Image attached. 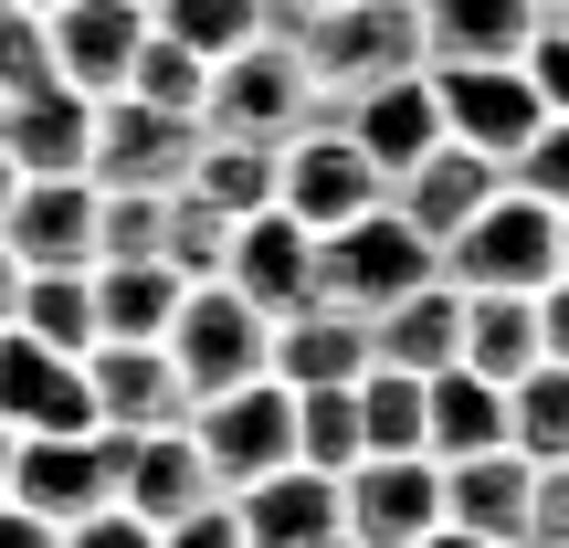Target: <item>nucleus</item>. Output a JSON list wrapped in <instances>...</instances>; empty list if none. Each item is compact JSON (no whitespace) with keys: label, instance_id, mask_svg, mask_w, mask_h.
<instances>
[{"label":"nucleus","instance_id":"obj_46","mask_svg":"<svg viewBox=\"0 0 569 548\" xmlns=\"http://www.w3.org/2000/svg\"><path fill=\"white\" fill-rule=\"evenodd\" d=\"M274 21H306V11H338V0H264Z\"/></svg>","mask_w":569,"mask_h":548},{"label":"nucleus","instance_id":"obj_7","mask_svg":"<svg viewBox=\"0 0 569 548\" xmlns=\"http://www.w3.org/2000/svg\"><path fill=\"white\" fill-rule=\"evenodd\" d=\"M201 159V117H169L138 96H96V138H84V180L96 190H180Z\"/></svg>","mask_w":569,"mask_h":548},{"label":"nucleus","instance_id":"obj_39","mask_svg":"<svg viewBox=\"0 0 569 548\" xmlns=\"http://www.w3.org/2000/svg\"><path fill=\"white\" fill-rule=\"evenodd\" d=\"M517 74H528V96L549 106V117H569V21H538L528 53H517Z\"/></svg>","mask_w":569,"mask_h":548},{"label":"nucleus","instance_id":"obj_32","mask_svg":"<svg viewBox=\"0 0 569 548\" xmlns=\"http://www.w3.org/2000/svg\"><path fill=\"white\" fill-rule=\"evenodd\" d=\"M201 74H211V63L190 53V42H169L159 21H148V32H138V53H127V84H117V96L169 106V117H201Z\"/></svg>","mask_w":569,"mask_h":548},{"label":"nucleus","instance_id":"obj_23","mask_svg":"<svg viewBox=\"0 0 569 548\" xmlns=\"http://www.w3.org/2000/svg\"><path fill=\"white\" fill-rule=\"evenodd\" d=\"M359 369H369V327L348 317V306H317V296H306L296 317H274L264 380H284V390H348Z\"/></svg>","mask_w":569,"mask_h":548},{"label":"nucleus","instance_id":"obj_8","mask_svg":"<svg viewBox=\"0 0 569 548\" xmlns=\"http://www.w3.org/2000/svg\"><path fill=\"white\" fill-rule=\"evenodd\" d=\"M190 444H201V465H211V486H253V475H274V465H296V390L284 380H243V390H222V401H190Z\"/></svg>","mask_w":569,"mask_h":548},{"label":"nucleus","instance_id":"obj_3","mask_svg":"<svg viewBox=\"0 0 569 548\" xmlns=\"http://www.w3.org/2000/svg\"><path fill=\"white\" fill-rule=\"evenodd\" d=\"M432 275H443L453 296H538V285L559 275V211L528 201V190H496L465 232L432 243Z\"/></svg>","mask_w":569,"mask_h":548},{"label":"nucleus","instance_id":"obj_43","mask_svg":"<svg viewBox=\"0 0 569 548\" xmlns=\"http://www.w3.org/2000/svg\"><path fill=\"white\" fill-rule=\"evenodd\" d=\"M528 306H538V359H559V369H569V275H549Z\"/></svg>","mask_w":569,"mask_h":548},{"label":"nucleus","instance_id":"obj_27","mask_svg":"<svg viewBox=\"0 0 569 548\" xmlns=\"http://www.w3.org/2000/svg\"><path fill=\"white\" fill-rule=\"evenodd\" d=\"M453 359L475 369V380H528L538 369V306L528 296H465V348H453Z\"/></svg>","mask_w":569,"mask_h":548},{"label":"nucleus","instance_id":"obj_4","mask_svg":"<svg viewBox=\"0 0 569 548\" xmlns=\"http://www.w3.org/2000/svg\"><path fill=\"white\" fill-rule=\"evenodd\" d=\"M159 348H169V369H180V390H190V401H222V390L264 380L274 317H253V306L232 296L222 275H211V285H180V317L159 327Z\"/></svg>","mask_w":569,"mask_h":548},{"label":"nucleus","instance_id":"obj_10","mask_svg":"<svg viewBox=\"0 0 569 548\" xmlns=\"http://www.w3.org/2000/svg\"><path fill=\"white\" fill-rule=\"evenodd\" d=\"M422 528H443V475H432V454H359V465L338 475V538L411 548Z\"/></svg>","mask_w":569,"mask_h":548},{"label":"nucleus","instance_id":"obj_54","mask_svg":"<svg viewBox=\"0 0 569 548\" xmlns=\"http://www.w3.org/2000/svg\"><path fill=\"white\" fill-rule=\"evenodd\" d=\"M138 11H148V0H138Z\"/></svg>","mask_w":569,"mask_h":548},{"label":"nucleus","instance_id":"obj_38","mask_svg":"<svg viewBox=\"0 0 569 548\" xmlns=\"http://www.w3.org/2000/svg\"><path fill=\"white\" fill-rule=\"evenodd\" d=\"M507 190H528V201L569 211V117H538V127H528V148L507 159Z\"/></svg>","mask_w":569,"mask_h":548},{"label":"nucleus","instance_id":"obj_1","mask_svg":"<svg viewBox=\"0 0 569 548\" xmlns=\"http://www.w3.org/2000/svg\"><path fill=\"white\" fill-rule=\"evenodd\" d=\"M317 117H327V96H317L306 53L274 32V21H264L253 42H232V53L201 74V138H253V148H284V138H306Z\"/></svg>","mask_w":569,"mask_h":548},{"label":"nucleus","instance_id":"obj_37","mask_svg":"<svg viewBox=\"0 0 569 548\" xmlns=\"http://www.w3.org/2000/svg\"><path fill=\"white\" fill-rule=\"evenodd\" d=\"M359 401L348 390H296V465H317V475H348L359 465Z\"/></svg>","mask_w":569,"mask_h":548},{"label":"nucleus","instance_id":"obj_19","mask_svg":"<svg viewBox=\"0 0 569 548\" xmlns=\"http://www.w3.org/2000/svg\"><path fill=\"white\" fill-rule=\"evenodd\" d=\"M327 127H338V138L390 180V169H411L432 138H443V106H432V74H390V84H369V96L327 106Z\"/></svg>","mask_w":569,"mask_h":548},{"label":"nucleus","instance_id":"obj_35","mask_svg":"<svg viewBox=\"0 0 569 548\" xmlns=\"http://www.w3.org/2000/svg\"><path fill=\"white\" fill-rule=\"evenodd\" d=\"M222 243H232V222L201 201V190H169V222H159V265L180 275V285H211L222 275Z\"/></svg>","mask_w":569,"mask_h":548},{"label":"nucleus","instance_id":"obj_44","mask_svg":"<svg viewBox=\"0 0 569 548\" xmlns=\"http://www.w3.org/2000/svg\"><path fill=\"white\" fill-rule=\"evenodd\" d=\"M0 548H63V528H42L32 507H11V496H0Z\"/></svg>","mask_w":569,"mask_h":548},{"label":"nucleus","instance_id":"obj_47","mask_svg":"<svg viewBox=\"0 0 569 548\" xmlns=\"http://www.w3.org/2000/svg\"><path fill=\"white\" fill-rule=\"evenodd\" d=\"M411 548H475V538H453V528H422V538H411Z\"/></svg>","mask_w":569,"mask_h":548},{"label":"nucleus","instance_id":"obj_28","mask_svg":"<svg viewBox=\"0 0 569 548\" xmlns=\"http://www.w3.org/2000/svg\"><path fill=\"white\" fill-rule=\"evenodd\" d=\"M84 296H96V338H159L180 317V275L169 265H84Z\"/></svg>","mask_w":569,"mask_h":548},{"label":"nucleus","instance_id":"obj_49","mask_svg":"<svg viewBox=\"0 0 569 548\" xmlns=\"http://www.w3.org/2000/svg\"><path fill=\"white\" fill-rule=\"evenodd\" d=\"M306 548H359V538H338V528H327V538H306Z\"/></svg>","mask_w":569,"mask_h":548},{"label":"nucleus","instance_id":"obj_34","mask_svg":"<svg viewBox=\"0 0 569 548\" xmlns=\"http://www.w3.org/2000/svg\"><path fill=\"white\" fill-rule=\"evenodd\" d=\"M348 401H359V444L369 454H422V380H401V369H359Z\"/></svg>","mask_w":569,"mask_h":548},{"label":"nucleus","instance_id":"obj_26","mask_svg":"<svg viewBox=\"0 0 569 548\" xmlns=\"http://www.w3.org/2000/svg\"><path fill=\"white\" fill-rule=\"evenodd\" d=\"M496 444H507V390L475 380L465 359L432 369V380H422V454L453 465V454H496Z\"/></svg>","mask_w":569,"mask_h":548},{"label":"nucleus","instance_id":"obj_42","mask_svg":"<svg viewBox=\"0 0 569 548\" xmlns=\"http://www.w3.org/2000/svg\"><path fill=\"white\" fill-rule=\"evenodd\" d=\"M159 548H243V528H232V507L211 496V507H190V517H169Z\"/></svg>","mask_w":569,"mask_h":548},{"label":"nucleus","instance_id":"obj_25","mask_svg":"<svg viewBox=\"0 0 569 548\" xmlns=\"http://www.w3.org/2000/svg\"><path fill=\"white\" fill-rule=\"evenodd\" d=\"M422 63H517L538 32V0H411Z\"/></svg>","mask_w":569,"mask_h":548},{"label":"nucleus","instance_id":"obj_11","mask_svg":"<svg viewBox=\"0 0 569 548\" xmlns=\"http://www.w3.org/2000/svg\"><path fill=\"white\" fill-rule=\"evenodd\" d=\"M422 74H432V106H443V138L475 148V159H496V169H507L517 148H528V127L549 117L517 63H422Z\"/></svg>","mask_w":569,"mask_h":548},{"label":"nucleus","instance_id":"obj_29","mask_svg":"<svg viewBox=\"0 0 569 548\" xmlns=\"http://www.w3.org/2000/svg\"><path fill=\"white\" fill-rule=\"evenodd\" d=\"M180 190H201L222 222H243V211H274V148H253V138H201V159H190V180Z\"/></svg>","mask_w":569,"mask_h":548},{"label":"nucleus","instance_id":"obj_17","mask_svg":"<svg viewBox=\"0 0 569 548\" xmlns=\"http://www.w3.org/2000/svg\"><path fill=\"white\" fill-rule=\"evenodd\" d=\"M148 11L138 0H53L42 11V42H53V84H74L84 106L127 84V53H138Z\"/></svg>","mask_w":569,"mask_h":548},{"label":"nucleus","instance_id":"obj_18","mask_svg":"<svg viewBox=\"0 0 569 548\" xmlns=\"http://www.w3.org/2000/svg\"><path fill=\"white\" fill-rule=\"evenodd\" d=\"M507 190V169L496 159H475V148H453V138H432L411 169H390V211H401L422 243H443V232H465L475 211Z\"/></svg>","mask_w":569,"mask_h":548},{"label":"nucleus","instance_id":"obj_22","mask_svg":"<svg viewBox=\"0 0 569 548\" xmlns=\"http://www.w3.org/2000/svg\"><path fill=\"white\" fill-rule=\"evenodd\" d=\"M369 327V369H401V380H432V369H453V348H465V296H453L443 275H422L411 296H390Z\"/></svg>","mask_w":569,"mask_h":548},{"label":"nucleus","instance_id":"obj_48","mask_svg":"<svg viewBox=\"0 0 569 548\" xmlns=\"http://www.w3.org/2000/svg\"><path fill=\"white\" fill-rule=\"evenodd\" d=\"M11 190H21V169H11V159H0V211H11Z\"/></svg>","mask_w":569,"mask_h":548},{"label":"nucleus","instance_id":"obj_2","mask_svg":"<svg viewBox=\"0 0 569 548\" xmlns=\"http://www.w3.org/2000/svg\"><path fill=\"white\" fill-rule=\"evenodd\" d=\"M274 32L306 53V74H317L327 106L369 96V84H390V74H422V21H411V0H338V11L274 21Z\"/></svg>","mask_w":569,"mask_h":548},{"label":"nucleus","instance_id":"obj_9","mask_svg":"<svg viewBox=\"0 0 569 548\" xmlns=\"http://www.w3.org/2000/svg\"><path fill=\"white\" fill-rule=\"evenodd\" d=\"M369 201H390V180H380V169H369L327 117L306 127V138H284V148H274V211H284V222L338 232V222H359Z\"/></svg>","mask_w":569,"mask_h":548},{"label":"nucleus","instance_id":"obj_31","mask_svg":"<svg viewBox=\"0 0 569 548\" xmlns=\"http://www.w3.org/2000/svg\"><path fill=\"white\" fill-rule=\"evenodd\" d=\"M11 327L42 338V348H63V359H84V348H96V296H84V275H21Z\"/></svg>","mask_w":569,"mask_h":548},{"label":"nucleus","instance_id":"obj_36","mask_svg":"<svg viewBox=\"0 0 569 548\" xmlns=\"http://www.w3.org/2000/svg\"><path fill=\"white\" fill-rule=\"evenodd\" d=\"M169 190H96V265H159Z\"/></svg>","mask_w":569,"mask_h":548},{"label":"nucleus","instance_id":"obj_20","mask_svg":"<svg viewBox=\"0 0 569 548\" xmlns=\"http://www.w3.org/2000/svg\"><path fill=\"white\" fill-rule=\"evenodd\" d=\"M211 465H201V444H190V422L180 432H117V507L127 517H148V528H169V517H190V507H211Z\"/></svg>","mask_w":569,"mask_h":548},{"label":"nucleus","instance_id":"obj_40","mask_svg":"<svg viewBox=\"0 0 569 548\" xmlns=\"http://www.w3.org/2000/svg\"><path fill=\"white\" fill-rule=\"evenodd\" d=\"M528 548H569V465H538V486H528Z\"/></svg>","mask_w":569,"mask_h":548},{"label":"nucleus","instance_id":"obj_45","mask_svg":"<svg viewBox=\"0 0 569 548\" xmlns=\"http://www.w3.org/2000/svg\"><path fill=\"white\" fill-rule=\"evenodd\" d=\"M11 296H21V265H11V243H0V327H11Z\"/></svg>","mask_w":569,"mask_h":548},{"label":"nucleus","instance_id":"obj_14","mask_svg":"<svg viewBox=\"0 0 569 548\" xmlns=\"http://www.w3.org/2000/svg\"><path fill=\"white\" fill-rule=\"evenodd\" d=\"M0 243L21 275H84L96 265V180H21L0 211Z\"/></svg>","mask_w":569,"mask_h":548},{"label":"nucleus","instance_id":"obj_53","mask_svg":"<svg viewBox=\"0 0 569 548\" xmlns=\"http://www.w3.org/2000/svg\"><path fill=\"white\" fill-rule=\"evenodd\" d=\"M559 21H569V0H559Z\"/></svg>","mask_w":569,"mask_h":548},{"label":"nucleus","instance_id":"obj_33","mask_svg":"<svg viewBox=\"0 0 569 548\" xmlns=\"http://www.w3.org/2000/svg\"><path fill=\"white\" fill-rule=\"evenodd\" d=\"M148 21H159L169 42H190L201 63H222L232 42H253L274 11H264V0H148Z\"/></svg>","mask_w":569,"mask_h":548},{"label":"nucleus","instance_id":"obj_16","mask_svg":"<svg viewBox=\"0 0 569 548\" xmlns=\"http://www.w3.org/2000/svg\"><path fill=\"white\" fill-rule=\"evenodd\" d=\"M432 475H443V528L453 538H475V548H528V486H538V465L517 444L453 454V465H432Z\"/></svg>","mask_w":569,"mask_h":548},{"label":"nucleus","instance_id":"obj_6","mask_svg":"<svg viewBox=\"0 0 569 548\" xmlns=\"http://www.w3.org/2000/svg\"><path fill=\"white\" fill-rule=\"evenodd\" d=\"M0 496L32 507L42 528H74V517L117 507V432H11Z\"/></svg>","mask_w":569,"mask_h":548},{"label":"nucleus","instance_id":"obj_15","mask_svg":"<svg viewBox=\"0 0 569 548\" xmlns=\"http://www.w3.org/2000/svg\"><path fill=\"white\" fill-rule=\"evenodd\" d=\"M0 432H96V390H84V359L0 327Z\"/></svg>","mask_w":569,"mask_h":548},{"label":"nucleus","instance_id":"obj_21","mask_svg":"<svg viewBox=\"0 0 569 548\" xmlns=\"http://www.w3.org/2000/svg\"><path fill=\"white\" fill-rule=\"evenodd\" d=\"M84 138H96V106L74 84H32V96H0V159L21 180H84Z\"/></svg>","mask_w":569,"mask_h":548},{"label":"nucleus","instance_id":"obj_51","mask_svg":"<svg viewBox=\"0 0 569 548\" xmlns=\"http://www.w3.org/2000/svg\"><path fill=\"white\" fill-rule=\"evenodd\" d=\"M11 11H53V0H11Z\"/></svg>","mask_w":569,"mask_h":548},{"label":"nucleus","instance_id":"obj_50","mask_svg":"<svg viewBox=\"0 0 569 548\" xmlns=\"http://www.w3.org/2000/svg\"><path fill=\"white\" fill-rule=\"evenodd\" d=\"M559 275H569V211H559Z\"/></svg>","mask_w":569,"mask_h":548},{"label":"nucleus","instance_id":"obj_5","mask_svg":"<svg viewBox=\"0 0 569 548\" xmlns=\"http://www.w3.org/2000/svg\"><path fill=\"white\" fill-rule=\"evenodd\" d=\"M432 275V243L401 222L390 201H369L359 222L317 232V306H348V317H380L390 296H411V285Z\"/></svg>","mask_w":569,"mask_h":548},{"label":"nucleus","instance_id":"obj_52","mask_svg":"<svg viewBox=\"0 0 569 548\" xmlns=\"http://www.w3.org/2000/svg\"><path fill=\"white\" fill-rule=\"evenodd\" d=\"M538 21H559V0H538Z\"/></svg>","mask_w":569,"mask_h":548},{"label":"nucleus","instance_id":"obj_13","mask_svg":"<svg viewBox=\"0 0 569 548\" xmlns=\"http://www.w3.org/2000/svg\"><path fill=\"white\" fill-rule=\"evenodd\" d=\"M222 285L253 306V317H296L317 296V232L284 222V211H243L222 243Z\"/></svg>","mask_w":569,"mask_h":548},{"label":"nucleus","instance_id":"obj_41","mask_svg":"<svg viewBox=\"0 0 569 548\" xmlns=\"http://www.w3.org/2000/svg\"><path fill=\"white\" fill-rule=\"evenodd\" d=\"M63 548H159V528H148V517H127V507H96V517H74V528H63Z\"/></svg>","mask_w":569,"mask_h":548},{"label":"nucleus","instance_id":"obj_24","mask_svg":"<svg viewBox=\"0 0 569 548\" xmlns=\"http://www.w3.org/2000/svg\"><path fill=\"white\" fill-rule=\"evenodd\" d=\"M222 507H232V528H243V548H306V538L338 528V475L274 465V475H253V486H232Z\"/></svg>","mask_w":569,"mask_h":548},{"label":"nucleus","instance_id":"obj_12","mask_svg":"<svg viewBox=\"0 0 569 548\" xmlns=\"http://www.w3.org/2000/svg\"><path fill=\"white\" fill-rule=\"evenodd\" d=\"M84 390H96V432H180L190 390L159 338H96L84 348Z\"/></svg>","mask_w":569,"mask_h":548},{"label":"nucleus","instance_id":"obj_30","mask_svg":"<svg viewBox=\"0 0 569 548\" xmlns=\"http://www.w3.org/2000/svg\"><path fill=\"white\" fill-rule=\"evenodd\" d=\"M507 444L528 465H569V369L538 359L528 380H507Z\"/></svg>","mask_w":569,"mask_h":548}]
</instances>
